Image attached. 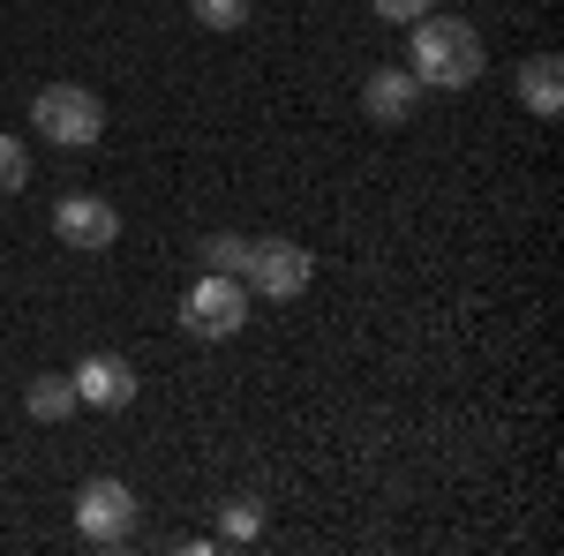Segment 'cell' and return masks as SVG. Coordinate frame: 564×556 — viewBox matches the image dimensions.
I'll use <instances>...</instances> for the list:
<instances>
[{"label": "cell", "instance_id": "cell-1", "mask_svg": "<svg viewBox=\"0 0 564 556\" xmlns=\"http://www.w3.org/2000/svg\"><path fill=\"white\" fill-rule=\"evenodd\" d=\"M406 68L422 76V90H467V84H481L489 53H481V31H475V23H459V15H414Z\"/></svg>", "mask_w": 564, "mask_h": 556}, {"label": "cell", "instance_id": "cell-2", "mask_svg": "<svg viewBox=\"0 0 564 556\" xmlns=\"http://www.w3.org/2000/svg\"><path fill=\"white\" fill-rule=\"evenodd\" d=\"M31 121H39L45 143L90 151V143L106 135V106H98V90H84V84H45L39 98H31Z\"/></svg>", "mask_w": 564, "mask_h": 556}, {"label": "cell", "instance_id": "cell-3", "mask_svg": "<svg viewBox=\"0 0 564 556\" xmlns=\"http://www.w3.org/2000/svg\"><path fill=\"white\" fill-rule=\"evenodd\" d=\"M135 519H143V504H135L129 481L98 473V481L76 489V534L98 542V549H129V542H135Z\"/></svg>", "mask_w": 564, "mask_h": 556}, {"label": "cell", "instance_id": "cell-4", "mask_svg": "<svg viewBox=\"0 0 564 556\" xmlns=\"http://www.w3.org/2000/svg\"><path fill=\"white\" fill-rule=\"evenodd\" d=\"M181 324H188V339H234L241 324H249V286L234 279V271H204L188 294H181Z\"/></svg>", "mask_w": 564, "mask_h": 556}, {"label": "cell", "instance_id": "cell-5", "mask_svg": "<svg viewBox=\"0 0 564 556\" xmlns=\"http://www.w3.org/2000/svg\"><path fill=\"white\" fill-rule=\"evenodd\" d=\"M308 279H316V257H308L302 241H257L249 249V271H241V286L263 301H302Z\"/></svg>", "mask_w": 564, "mask_h": 556}, {"label": "cell", "instance_id": "cell-6", "mask_svg": "<svg viewBox=\"0 0 564 556\" xmlns=\"http://www.w3.org/2000/svg\"><path fill=\"white\" fill-rule=\"evenodd\" d=\"M53 233H61V249L98 257V249H113V241H121V211H113L106 196L76 188V196H61V204H53Z\"/></svg>", "mask_w": 564, "mask_h": 556}, {"label": "cell", "instance_id": "cell-7", "mask_svg": "<svg viewBox=\"0 0 564 556\" xmlns=\"http://www.w3.org/2000/svg\"><path fill=\"white\" fill-rule=\"evenodd\" d=\"M68 384H76V406H98V414H129L135 406V369L121 353H84L68 369Z\"/></svg>", "mask_w": 564, "mask_h": 556}, {"label": "cell", "instance_id": "cell-8", "mask_svg": "<svg viewBox=\"0 0 564 556\" xmlns=\"http://www.w3.org/2000/svg\"><path fill=\"white\" fill-rule=\"evenodd\" d=\"M361 113L384 121V129L414 121V113H422V76H414V68H377V76L361 84Z\"/></svg>", "mask_w": 564, "mask_h": 556}, {"label": "cell", "instance_id": "cell-9", "mask_svg": "<svg viewBox=\"0 0 564 556\" xmlns=\"http://www.w3.org/2000/svg\"><path fill=\"white\" fill-rule=\"evenodd\" d=\"M512 90H520V106L534 113V121H557V106H564V61H557V53H534V61H520Z\"/></svg>", "mask_w": 564, "mask_h": 556}, {"label": "cell", "instance_id": "cell-10", "mask_svg": "<svg viewBox=\"0 0 564 556\" xmlns=\"http://www.w3.org/2000/svg\"><path fill=\"white\" fill-rule=\"evenodd\" d=\"M257 534H263V504H257V497H226V504H218V534H212V542L249 549Z\"/></svg>", "mask_w": 564, "mask_h": 556}, {"label": "cell", "instance_id": "cell-11", "mask_svg": "<svg viewBox=\"0 0 564 556\" xmlns=\"http://www.w3.org/2000/svg\"><path fill=\"white\" fill-rule=\"evenodd\" d=\"M23 406H31V422H68L76 414V384L68 377H31Z\"/></svg>", "mask_w": 564, "mask_h": 556}, {"label": "cell", "instance_id": "cell-12", "mask_svg": "<svg viewBox=\"0 0 564 556\" xmlns=\"http://www.w3.org/2000/svg\"><path fill=\"white\" fill-rule=\"evenodd\" d=\"M249 249H257L249 233H212V241H204V263H212V271H234V279H241V271H249Z\"/></svg>", "mask_w": 564, "mask_h": 556}, {"label": "cell", "instance_id": "cell-13", "mask_svg": "<svg viewBox=\"0 0 564 556\" xmlns=\"http://www.w3.org/2000/svg\"><path fill=\"white\" fill-rule=\"evenodd\" d=\"M23 181H31V151H23V143H15V135L0 129V196H15V188H23Z\"/></svg>", "mask_w": 564, "mask_h": 556}, {"label": "cell", "instance_id": "cell-14", "mask_svg": "<svg viewBox=\"0 0 564 556\" xmlns=\"http://www.w3.org/2000/svg\"><path fill=\"white\" fill-rule=\"evenodd\" d=\"M196 23L204 31H241L249 23V0H196Z\"/></svg>", "mask_w": 564, "mask_h": 556}, {"label": "cell", "instance_id": "cell-15", "mask_svg": "<svg viewBox=\"0 0 564 556\" xmlns=\"http://www.w3.org/2000/svg\"><path fill=\"white\" fill-rule=\"evenodd\" d=\"M377 8V23H414V15H430V0H369Z\"/></svg>", "mask_w": 564, "mask_h": 556}]
</instances>
